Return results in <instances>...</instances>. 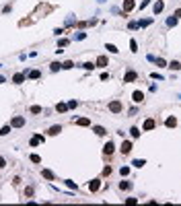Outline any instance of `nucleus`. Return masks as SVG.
Returning a JSON list of instances; mask_svg holds the SVG:
<instances>
[{"label":"nucleus","instance_id":"1","mask_svg":"<svg viewBox=\"0 0 181 206\" xmlns=\"http://www.w3.org/2000/svg\"><path fill=\"white\" fill-rule=\"evenodd\" d=\"M124 109V105H122V101H111L109 103V111H111V114H119V111H122Z\"/></svg>","mask_w":181,"mask_h":206},{"label":"nucleus","instance_id":"2","mask_svg":"<svg viewBox=\"0 0 181 206\" xmlns=\"http://www.w3.org/2000/svg\"><path fill=\"white\" fill-rule=\"evenodd\" d=\"M134 8H136V0H124V11L122 13H132L134 11Z\"/></svg>","mask_w":181,"mask_h":206},{"label":"nucleus","instance_id":"3","mask_svg":"<svg viewBox=\"0 0 181 206\" xmlns=\"http://www.w3.org/2000/svg\"><path fill=\"white\" fill-rule=\"evenodd\" d=\"M11 126H13V128H23V126H25V118H23V116H14L13 122H11Z\"/></svg>","mask_w":181,"mask_h":206},{"label":"nucleus","instance_id":"4","mask_svg":"<svg viewBox=\"0 0 181 206\" xmlns=\"http://www.w3.org/2000/svg\"><path fill=\"white\" fill-rule=\"evenodd\" d=\"M113 151H115V144L111 140H107L105 147H103V154H107V157H109V154H113Z\"/></svg>","mask_w":181,"mask_h":206},{"label":"nucleus","instance_id":"5","mask_svg":"<svg viewBox=\"0 0 181 206\" xmlns=\"http://www.w3.org/2000/svg\"><path fill=\"white\" fill-rule=\"evenodd\" d=\"M154 128H157V120H154V118H148V120L144 122L142 130H154Z\"/></svg>","mask_w":181,"mask_h":206},{"label":"nucleus","instance_id":"6","mask_svg":"<svg viewBox=\"0 0 181 206\" xmlns=\"http://www.w3.org/2000/svg\"><path fill=\"white\" fill-rule=\"evenodd\" d=\"M136 79H138V72H134V70H128L124 74V83H134Z\"/></svg>","mask_w":181,"mask_h":206},{"label":"nucleus","instance_id":"7","mask_svg":"<svg viewBox=\"0 0 181 206\" xmlns=\"http://www.w3.org/2000/svg\"><path fill=\"white\" fill-rule=\"evenodd\" d=\"M89 190L91 192H99L101 190V179H91L89 182Z\"/></svg>","mask_w":181,"mask_h":206},{"label":"nucleus","instance_id":"8","mask_svg":"<svg viewBox=\"0 0 181 206\" xmlns=\"http://www.w3.org/2000/svg\"><path fill=\"white\" fill-rule=\"evenodd\" d=\"M163 8H165V2H163V0H157V2H154V6H152L154 17H157V15H161V13H163Z\"/></svg>","mask_w":181,"mask_h":206},{"label":"nucleus","instance_id":"9","mask_svg":"<svg viewBox=\"0 0 181 206\" xmlns=\"http://www.w3.org/2000/svg\"><path fill=\"white\" fill-rule=\"evenodd\" d=\"M119 151H122L124 154H130V153H132V142H130V140H124V142H122V149H119Z\"/></svg>","mask_w":181,"mask_h":206},{"label":"nucleus","instance_id":"10","mask_svg":"<svg viewBox=\"0 0 181 206\" xmlns=\"http://www.w3.org/2000/svg\"><path fill=\"white\" fill-rule=\"evenodd\" d=\"M132 101H134V103H142V101H144V93H142V91H134V93H132Z\"/></svg>","mask_w":181,"mask_h":206},{"label":"nucleus","instance_id":"11","mask_svg":"<svg viewBox=\"0 0 181 206\" xmlns=\"http://www.w3.org/2000/svg\"><path fill=\"white\" fill-rule=\"evenodd\" d=\"M13 83H14V85H23V83H25V72H16V74L13 76Z\"/></svg>","mask_w":181,"mask_h":206},{"label":"nucleus","instance_id":"12","mask_svg":"<svg viewBox=\"0 0 181 206\" xmlns=\"http://www.w3.org/2000/svg\"><path fill=\"white\" fill-rule=\"evenodd\" d=\"M95 64H97L99 68H105V66H109V62H107V56H99V58H97V62H95Z\"/></svg>","mask_w":181,"mask_h":206},{"label":"nucleus","instance_id":"13","mask_svg":"<svg viewBox=\"0 0 181 206\" xmlns=\"http://www.w3.org/2000/svg\"><path fill=\"white\" fill-rule=\"evenodd\" d=\"M39 142H43V136H41V134H35V136H33V138L29 140V144H31V147H37Z\"/></svg>","mask_w":181,"mask_h":206},{"label":"nucleus","instance_id":"14","mask_svg":"<svg viewBox=\"0 0 181 206\" xmlns=\"http://www.w3.org/2000/svg\"><path fill=\"white\" fill-rule=\"evenodd\" d=\"M119 190L122 192H130L132 190V182H119Z\"/></svg>","mask_w":181,"mask_h":206},{"label":"nucleus","instance_id":"15","mask_svg":"<svg viewBox=\"0 0 181 206\" xmlns=\"http://www.w3.org/2000/svg\"><path fill=\"white\" fill-rule=\"evenodd\" d=\"M60 132H62V126H51L49 130H47V134H49V136H58Z\"/></svg>","mask_w":181,"mask_h":206},{"label":"nucleus","instance_id":"16","mask_svg":"<svg viewBox=\"0 0 181 206\" xmlns=\"http://www.w3.org/2000/svg\"><path fill=\"white\" fill-rule=\"evenodd\" d=\"M74 124H76V126H91V120H89V118H78Z\"/></svg>","mask_w":181,"mask_h":206},{"label":"nucleus","instance_id":"17","mask_svg":"<svg viewBox=\"0 0 181 206\" xmlns=\"http://www.w3.org/2000/svg\"><path fill=\"white\" fill-rule=\"evenodd\" d=\"M74 23H76V17H74V15H68V19H66V23H64V27H72Z\"/></svg>","mask_w":181,"mask_h":206},{"label":"nucleus","instance_id":"18","mask_svg":"<svg viewBox=\"0 0 181 206\" xmlns=\"http://www.w3.org/2000/svg\"><path fill=\"white\" fill-rule=\"evenodd\" d=\"M93 130H95V134H97V136H105V134H107V130H105L103 126H95Z\"/></svg>","mask_w":181,"mask_h":206},{"label":"nucleus","instance_id":"19","mask_svg":"<svg viewBox=\"0 0 181 206\" xmlns=\"http://www.w3.org/2000/svg\"><path fill=\"white\" fill-rule=\"evenodd\" d=\"M132 165H134L136 169H140V167H144V165H146V161H144V159H134V161H132Z\"/></svg>","mask_w":181,"mask_h":206},{"label":"nucleus","instance_id":"20","mask_svg":"<svg viewBox=\"0 0 181 206\" xmlns=\"http://www.w3.org/2000/svg\"><path fill=\"white\" fill-rule=\"evenodd\" d=\"M165 124H167V128H175V126H177V118H173V116L167 118V122H165Z\"/></svg>","mask_w":181,"mask_h":206},{"label":"nucleus","instance_id":"21","mask_svg":"<svg viewBox=\"0 0 181 206\" xmlns=\"http://www.w3.org/2000/svg\"><path fill=\"white\" fill-rule=\"evenodd\" d=\"M41 175H43L45 179H56V175H54V173H51V171H49V169H41Z\"/></svg>","mask_w":181,"mask_h":206},{"label":"nucleus","instance_id":"22","mask_svg":"<svg viewBox=\"0 0 181 206\" xmlns=\"http://www.w3.org/2000/svg\"><path fill=\"white\" fill-rule=\"evenodd\" d=\"M66 109H68V103H58L56 105V111H60V114H64Z\"/></svg>","mask_w":181,"mask_h":206},{"label":"nucleus","instance_id":"23","mask_svg":"<svg viewBox=\"0 0 181 206\" xmlns=\"http://www.w3.org/2000/svg\"><path fill=\"white\" fill-rule=\"evenodd\" d=\"M60 68H62V64H60V62H51V64H49V70H51V72H58Z\"/></svg>","mask_w":181,"mask_h":206},{"label":"nucleus","instance_id":"24","mask_svg":"<svg viewBox=\"0 0 181 206\" xmlns=\"http://www.w3.org/2000/svg\"><path fill=\"white\" fill-rule=\"evenodd\" d=\"M27 76H29V79H33V81H35V79H41V72H39V70H31Z\"/></svg>","mask_w":181,"mask_h":206},{"label":"nucleus","instance_id":"25","mask_svg":"<svg viewBox=\"0 0 181 206\" xmlns=\"http://www.w3.org/2000/svg\"><path fill=\"white\" fill-rule=\"evenodd\" d=\"M105 50L109 52V54H117V52H119V50H117V48H115L113 44H107V46H105Z\"/></svg>","mask_w":181,"mask_h":206},{"label":"nucleus","instance_id":"26","mask_svg":"<svg viewBox=\"0 0 181 206\" xmlns=\"http://www.w3.org/2000/svg\"><path fill=\"white\" fill-rule=\"evenodd\" d=\"M150 23H152V19H142V21H138V27H148Z\"/></svg>","mask_w":181,"mask_h":206},{"label":"nucleus","instance_id":"27","mask_svg":"<svg viewBox=\"0 0 181 206\" xmlns=\"http://www.w3.org/2000/svg\"><path fill=\"white\" fill-rule=\"evenodd\" d=\"M130 134H132V138H138V136H140V128H130Z\"/></svg>","mask_w":181,"mask_h":206},{"label":"nucleus","instance_id":"28","mask_svg":"<svg viewBox=\"0 0 181 206\" xmlns=\"http://www.w3.org/2000/svg\"><path fill=\"white\" fill-rule=\"evenodd\" d=\"M82 68H84V70H93V68H97V64H95V62H84Z\"/></svg>","mask_w":181,"mask_h":206},{"label":"nucleus","instance_id":"29","mask_svg":"<svg viewBox=\"0 0 181 206\" xmlns=\"http://www.w3.org/2000/svg\"><path fill=\"white\" fill-rule=\"evenodd\" d=\"M169 68H171V70H175V72H177V70H179V68H181V64L177 62V60H173V62H171V64H169Z\"/></svg>","mask_w":181,"mask_h":206},{"label":"nucleus","instance_id":"30","mask_svg":"<svg viewBox=\"0 0 181 206\" xmlns=\"http://www.w3.org/2000/svg\"><path fill=\"white\" fill-rule=\"evenodd\" d=\"M167 25H169V27H175V25H177V17H169V19H167Z\"/></svg>","mask_w":181,"mask_h":206},{"label":"nucleus","instance_id":"31","mask_svg":"<svg viewBox=\"0 0 181 206\" xmlns=\"http://www.w3.org/2000/svg\"><path fill=\"white\" fill-rule=\"evenodd\" d=\"M68 44H70V39H66V37H62V39H60V41H58V48H66Z\"/></svg>","mask_w":181,"mask_h":206},{"label":"nucleus","instance_id":"32","mask_svg":"<svg viewBox=\"0 0 181 206\" xmlns=\"http://www.w3.org/2000/svg\"><path fill=\"white\" fill-rule=\"evenodd\" d=\"M154 62H157V66H159V68H165V66H167V62H165L163 58H154Z\"/></svg>","mask_w":181,"mask_h":206},{"label":"nucleus","instance_id":"33","mask_svg":"<svg viewBox=\"0 0 181 206\" xmlns=\"http://www.w3.org/2000/svg\"><path fill=\"white\" fill-rule=\"evenodd\" d=\"M130 50L134 52V54L138 52V44H136V39H130Z\"/></svg>","mask_w":181,"mask_h":206},{"label":"nucleus","instance_id":"34","mask_svg":"<svg viewBox=\"0 0 181 206\" xmlns=\"http://www.w3.org/2000/svg\"><path fill=\"white\" fill-rule=\"evenodd\" d=\"M11 128H13V126H4L2 130H0V136H6L8 132H11Z\"/></svg>","mask_w":181,"mask_h":206},{"label":"nucleus","instance_id":"35","mask_svg":"<svg viewBox=\"0 0 181 206\" xmlns=\"http://www.w3.org/2000/svg\"><path fill=\"white\" fill-rule=\"evenodd\" d=\"M31 163H41V157H39V154H31Z\"/></svg>","mask_w":181,"mask_h":206},{"label":"nucleus","instance_id":"36","mask_svg":"<svg viewBox=\"0 0 181 206\" xmlns=\"http://www.w3.org/2000/svg\"><path fill=\"white\" fill-rule=\"evenodd\" d=\"M62 68H66V70H68V68H74V62H72V60H68V62L62 64Z\"/></svg>","mask_w":181,"mask_h":206},{"label":"nucleus","instance_id":"37","mask_svg":"<svg viewBox=\"0 0 181 206\" xmlns=\"http://www.w3.org/2000/svg\"><path fill=\"white\" fill-rule=\"evenodd\" d=\"M126 204H128V206H136V204H138V200H136V198H128V200H126Z\"/></svg>","mask_w":181,"mask_h":206},{"label":"nucleus","instance_id":"38","mask_svg":"<svg viewBox=\"0 0 181 206\" xmlns=\"http://www.w3.org/2000/svg\"><path fill=\"white\" fill-rule=\"evenodd\" d=\"M84 37H87V33H84V31H80V33H76V35H74V39H84Z\"/></svg>","mask_w":181,"mask_h":206},{"label":"nucleus","instance_id":"39","mask_svg":"<svg viewBox=\"0 0 181 206\" xmlns=\"http://www.w3.org/2000/svg\"><path fill=\"white\" fill-rule=\"evenodd\" d=\"M66 186L70 188V190H76V188H78V186H76L74 182H70V179H66Z\"/></svg>","mask_w":181,"mask_h":206},{"label":"nucleus","instance_id":"40","mask_svg":"<svg viewBox=\"0 0 181 206\" xmlns=\"http://www.w3.org/2000/svg\"><path fill=\"white\" fill-rule=\"evenodd\" d=\"M25 196H27V198H31V196H33V188H31V186L25 188Z\"/></svg>","mask_w":181,"mask_h":206},{"label":"nucleus","instance_id":"41","mask_svg":"<svg viewBox=\"0 0 181 206\" xmlns=\"http://www.w3.org/2000/svg\"><path fill=\"white\" fill-rule=\"evenodd\" d=\"M31 114H41V105H33L31 107Z\"/></svg>","mask_w":181,"mask_h":206},{"label":"nucleus","instance_id":"42","mask_svg":"<svg viewBox=\"0 0 181 206\" xmlns=\"http://www.w3.org/2000/svg\"><path fill=\"white\" fill-rule=\"evenodd\" d=\"M119 173H122V175L126 177L128 173H130V167H122V169H119Z\"/></svg>","mask_w":181,"mask_h":206},{"label":"nucleus","instance_id":"43","mask_svg":"<svg viewBox=\"0 0 181 206\" xmlns=\"http://www.w3.org/2000/svg\"><path fill=\"white\" fill-rule=\"evenodd\" d=\"M128 29H132V31H134V29H138V21H132L130 25H128Z\"/></svg>","mask_w":181,"mask_h":206},{"label":"nucleus","instance_id":"44","mask_svg":"<svg viewBox=\"0 0 181 206\" xmlns=\"http://www.w3.org/2000/svg\"><path fill=\"white\" fill-rule=\"evenodd\" d=\"M150 76H152V79H157V81H163V76H161V74H159V72H152V74H150Z\"/></svg>","mask_w":181,"mask_h":206},{"label":"nucleus","instance_id":"45","mask_svg":"<svg viewBox=\"0 0 181 206\" xmlns=\"http://www.w3.org/2000/svg\"><path fill=\"white\" fill-rule=\"evenodd\" d=\"M54 33H56V35H62V33H64V27H58V29H54Z\"/></svg>","mask_w":181,"mask_h":206},{"label":"nucleus","instance_id":"46","mask_svg":"<svg viewBox=\"0 0 181 206\" xmlns=\"http://www.w3.org/2000/svg\"><path fill=\"white\" fill-rule=\"evenodd\" d=\"M148 4H150V0H142V2H140V8H146Z\"/></svg>","mask_w":181,"mask_h":206},{"label":"nucleus","instance_id":"47","mask_svg":"<svg viewBox=\"0 0 181 206\" xmlns=\"http://www.w3.org/2000/svg\"><path fill=\"white\" fill-rule=\"evenodd\" d=\"M76 105H78V101H68V107H72V109H74Z\"/></svg>","mask_w":181,"mask_h":206},{"label":"nucleus","instance_id":"48","mask_svg":"<svg viewBox=\"0 0 181 206\" xmlns=\"http://www.w3.org/2000/svg\"><path fill=\"white\" fill-rule=\"evenodd\" d=\"M101 81H109V74L107 72H101Z\"/></svg>","mask_w":181,"mask_h":206},{"label":"nucleus","instance_id":"49","mask_svg":"<svg viewBox=\"0 0 181 206\" xmlns=\"http://www.w3.org/2000/svg\"><path fill=\"white\" fill-rule=\"evenodd\" d=\"M109 173H111V167H105V169H103V175H105V177H107Z\"/></svg>","mask_w":181,"mask_h":206},{"label":"nucleus","instance_id":"50","mask_svg":"<svg viewBox=\"0 0 181 206\" xmlns=\"http://www.w3.org/2000/svg\"><path fill=\"white\" fill-rule=\"evenodd\" d=\"M2 167H6V161H4L2 157H0V169H2Z\"/></svg>","mask_w":181,"mask_h":206},{"label":"nucleus","instance_id":"51","mask_svg":"<svg viewBox=\"0 0 181 206\" xmlns=\"http://www.w3.org/2000/svg\"><path fill=\"white\" fill-rule=\"evenodd\" d=\"M173 17H177V19H179V17H181V8H177V11H175V15Z\"/></svg>","mask_w":181,"mask_h":206},{"label":"nucleus","instance_id":"52","mask_svg":"<svg viewBox=\"0 0 181 206\" xmlns=\"http://www.w3.org/2000/svg\"><path fill=\"white\" fill-rule=\"evenodd\" d=\"M2 83H4V76H2V74H0V85H2Z\"/></svg>","mask_w":181,"mask_h":206},{"label":"nucleus","instance_id":"53","mask_svg":"<svg viewBox=\"0 0 181 206\" xmlns=\"http://www.w3.org/2000/svg\"><path fill=\"white\" fill-rule=\"evenodd\" d=\"M99 2H105V0H99Z\"/></svg>","mask_w":181,"mask_h":206}]
</instances>
